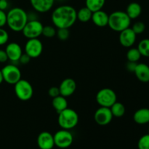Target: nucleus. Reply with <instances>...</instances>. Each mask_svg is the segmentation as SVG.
Wrapping results in <instances>:
<instances>
[{
	"label": "nucleus",
	"mask_w": 149,
	"mask_h": 149,
	"mask_svg": "<svg viewBox=\"0 0 149 149\" xmlns=\"http://www.w3.org/2000/svg\"><path fill=\"white\" fill-rule=\"evenodd\" d=\"M51 18L55 27L69 29L77 20V10L70 5L59 6L53 10Z\"/></svg>",
	"instance_id": "1"
},
{
	"label": "nucleus",
	"mask_w": 149,
	"mask_h": 149,
	"mask_svg": "<svg viewBox=\"0 0 149 149\" xmlns=\"http://www.w3.org/2000/svg\"><path fill=\"white\" fill-rule=\"evenodd\" d=\"M28 21V13L20 7L12 8L7 13V25L13 31H22Z\"/></svg>",
	"instance_id": "2"
},
{
	"label": "nucleus",
	"mask_w": 149,
	"mask_h": 149,
	"mask_svg": "<svg viewBox=\"0 0 149 149\" xmlns=\"http://www.w3.org/2000/svg\"><path fill=\"white\" fill-rule=\"evenodd\" d=\"M131 19L124 11H115L109 15L108 26L111 30L116 32H121L125 29L130 28Z\"/></svg>",
	"instance_id": "3"
},
{
	"label": "nucleus",
	"mask_w": 149,
	"mask_h": 149,
	"mask_svg": "<svg viewBox=\"0 0 149 149\" xmlns=\"http://www.w3.org/2000/svg\"><path fill=\"white\" fill-rule=\"evenodd\" d=\"M58 122L61 129L70 130L78 125L79 115L74 109L68 107L58 113Z\"/></svg>",
	"instance_id": "4"
},
{
	"label": "nucleus",
	"mask_w": 149,
	"mask_h": 149,
	"mask_svg": "<svg viewBox=\"0 0 149 149\" xmlns=\"http://www.w3.org/2000/svg\"><path fill=\"white\" fill-rule=\"evenodd\" d=\"M14 85L15 93L17 98L20 100L27 101L33 97V88L31 83L27 80L21 79Z\"/></svg>",
	"instance_id": "5"
},
{
	"label": "nucleus",
	"mask_w": 149,
	"mask_h": 149,
	"mask_svg": "<svg viewBox=\"0 0 149 149\" xmlns=\"http://www.w3.org/2000/svg\"><path fill=\"white\" fill-rule=\"evenodd\" d=\"M96 101L100 106L110 108L117 101V97L116 93L112 89L103 88L97 92Z\"/></svg>",
	"instance_id": "6"
},
{
	"label": "nucleus",
	"mask_w": 149,
	"mask_h": 149,
	"mask_svg": "<svg viewBox=\"0 0 149 149\" xmlns=\"http://www.w3.org/2000/svg\"><path fill=\"white\" fill-rule=\"evenodd\" d=\"M43 27V24L39 20H29L22 30V33L28 39H36L42 35Z\"/></svg>",
	"instance_id": "7"
},
{
	"label": "nucleus",
	"mask_w": 149,
	"mask_h": 149,
	"mask_svg": "<svg viewBox=\"0 0 149 149\" xmlns=\"http://www.w3.org/2000/svg\"><path fill=\"white\" fill-rule=\"evenodd\" d=\"M2 72L4 81L10 84H15L21 79V72L18 67L15 64L6 65L1 70Z\"/></svg>",
	"instance_id": "8"
},
{
	"label": "nucleus",
	"mask_w": 149,
	"mask_h": 149,
	"mask_svg": "<svg viewBox=\"0 0 149 149\" xmlns=\"http://www.w3.org/2000/svg\"><path fill=\"white\" fill-rule=\"evenodd\" d=\"M54 136L55 146L59 148H67L71 146L74 141V137L68 130H61L55 132Z\"/></svg>",
	"instance_id": "9"
},
{
	"label": "nucleus",
	"mask_w": 149,
	"mask_h": 149,
	"mask_svg": "<svg viewBox=\"0 0 149 149\" xmlns=\"http://www.w3.org/2000/svg\"><path fill=\"white\" fill-rule=\"evenodd\" d=\"M25 53L27 54L31 58H39L43 51L42 42L38 38L28 39L25 45Z\"/></svg>",
	"instance_id": "10"
},
{
	"label": "nucleus",
	"mask_w": 149,
	"mask_h": 149,
	"mask_svg": "<svg viewBox=\"0 0 149 149\" xmlns=\"http://www.w3.org/2000/svg\"><path fill=\"white\" fill-rule=\"evenodd\" d=\"M113 114L111 111L110 108L100 106L94 114L95 122L100 126H106L109 125L113 119Z\"/></svg>",
	"instance_id": "11"
},
{
	"label": "nucleus",
	"mask_w": 149,
	"mask_h": 149,
	"mask_svg": "<svg viewBox=\"0 0 149 149\" xmlns=\"http://www.w3.org/2000/svg\"><path fill=\"white\" fill-rule=\"evenodd\" d=\"M119 33H119V40L121 45H122L124 47H132V45H134L135 41H136V33L132 31L131 28L125 29Z\"/></svg>",
	"instance_id": "12"
},
{
	"label": "nucleus",
	"mask_w": 149,
	"mask_h": 149,
	"mask_svg": "<svg viewBox=\"0 0 149 149\" xmlns=\"http://www.w3.org/2000/svg\"><path fill=\"white\" fill-rule=\"evenodd\" d=\"M60 95L67 97L72 95L77 89V83L74 79L66 78L62 81L59 87Z\"/></svg>",
	"instance_id": "13"
},
{
	"label": "nucleus",
	"mask_w": 149,
	"mask_h": 149,
	"mask_svg": "<svg viewBox=\"0 0 149 149\" xmlns=\"http://www.w3.org/2000/svg\"><path fill=\"white\" fill-rule=\"evenodd\" d=\"M37 145L40 149H52L55 146L53 135L49 132H42L37 137Z\"/></svg>",
	"instance_id": "14"
},
{
	"label": "nucleus",
	"mask_w": 149,
	"mask_h": 149,
	"mask_svg": "<svg viewBox=\"0 0 149 149\" xmlns=\"http://www.w3.org/2000/svg\"><path fill=\"white\" fill-rule=\"evenodd\" d=\"M5 52L7 53L8 60L12 62H17L23 55V50L19 44L16 42H11L7 45L5 48Z\"/></svg>",
	"instance_id": "15"
},
{
	"label": "nucleus",
	"mask_w": 149,
	"mask_h": 149,
	"mask_svg": "<svg viewBox=\"0 0 149 149\" xmlns=\"http://www.w3.org/2000/svg\"><path fill=\"white\" fill-rule=\"evenodd\" d=\"M55 0H30L32 7L36 12L45 13L52 8Z\"/></svg>",
	"instance_id": "16"
},
{
	"label": "nucleus",
	"mask_w": 149,
	"mask_h": 149,
	"mask_svg": "<svg viewBox=\"0 0 149 149\" xmlns=\"http://www.w3.org/2000/svg\"><path fill=\"white\" fill-rule=\"evenodd\" d=\"M135 77L141 82H149V66L146 63H138L135 68Z\"/></svg>",
	"instance_id": "17"
},
{
	"label": "nucleus",
	"mask_w": 149,
	"mask_h": 149,
	"mask_svg": "<svg viewBox=\"0 0 149 149\" xmlns=\"http://www.w3.org/2000/svg\"><path fill=\"white\" fill-rule=\"evenodd\" d=\"M109 15H108L103 10H100L93 13L91 20H93V23L98 27H105L108 26L109 23Z\"/></svg>",
	"instance_id": "18"
},
{
	"label": "nucleus",
	"mask_w": 149,
	"mask_h": 149,
	"mask_svg": "<svg viewBox=\"0 0 149 149\" xmlns=\"http://www.w3.org/2000/svg\"><path fill=\"white\" fill-rule=\"evenodd\" d=\"M133 119L138 125H146L149 123V109L142 108L135 112Z\"/></svg>",
	"instance_id": "19"
},
{
	"label": "nucleus",
	"mask_w": 149,
	"mask_h": 149,
	"mask_svg": "<svg viewBox=\"0 0 149 149\" xmlns=\"http://www.w3.org/2000/svg\"><path fill=\"white\" fill-rule=\"evenodd\" d=\"M125 13L127 14L131 20H134L139 17L142 13V7L138 2H131L127 5Z\"/></svg>",
	"instance_id": "20"
},
{
	"label": "nucleus",
	"mask_w": 149,
	"mask_h": 149,
	"mask_svg": "<svg viewBox=\"0 0 149 149\" xmlns=\"http://www.w3.org/2000/svg\"><path fill=\"white\" fill-rule=\"evenodd\" d=\"M52 105L54 109L59 113L60 112L63 111L68 108V101L66 100V97L60 95L52 98Z\"/></svg>",
	"instance_id": "21"
},
{
	"label": "nucleus",
	"mask_w": 149,
	"mask_h": 149,
	"mask_svg": "<svg viewBox=\"0 0 149 149\" xmlns=\"http://www.w3.org/2000/svg\"><path fill=\"white\" fill-rule=\"evenodd\" d=\"M92 15H93V12L89 10L87 7H81L78 11H77V20L81 23H87L90 21L92 18Z\"/></svg>",
	"instance_id": "22"
},
{
	"label": "nucleus",
	"mask_w": 149,
	"mask_h": 149,
	"mask_svg": "<svg viewBox=\"0 0 149 149\" xmlns=\"http://www.w3.org/2000/svg\"><path fill=\"white\" fill-rule=\"evenodd\" d=\"M106 0H86L85 4L87 8L93 13L98 11L104 7Z\"/></svg>",
	"instance_id": "23"
},
{
	"label": "nucleus",
	"mask_w": 149,
	"mask_h": 149,
	"mask_svg": "<svg viewBox=\"0 0 149 149\" xmlns=\"http://www.w3.org/2000/svg\"><path fill=\"white\" fill-rule=\"evenodd\" d=\"M110 109L112 114H113V116L117 118L122 117L125 115V112H126L125 106L122 103L117 101L111 106Z\"/></svg>",
	"instance_id": "24"
},
{
	"label": "nucleus",
	"mask_w": 149,
	"mask_h": 149,
	"mask_svg": "<svg viewBox=\"0 0 149 149\" xmlns=\"http://www.w3.org/2000/svg\"><path fill=\"white\" fill-rule=\"evenodd\" d=\"M141 54L138 48H130L127 52V59L130 62H138L141 58Z\"/></svg>",
	"instance_id": "25"
},
{
	"label": "nucleus",
	"mask_w": 149,
	"mask_h": 149,
	"mask_svg": "<svg viewBox=\"0 0 149 149\" xmlns=\"http://www.w3.org/2000/svg\"><path fill=\"white\" fill-rule=\"evenodd\" d=\"M141 52V55L146 58H149V39H143L139 42L137 47Z\"/></svg>",
	"instance_id": "26"
},
{
	"label": "nucleus",
	"mask_w": 149,
	"mask_h": 149,
	"mask_svg": "<svg viewBox=\"0 0 149 149\" xmlns=\"http://www.w3.org/2000/svg\"><path fill=\"white\" fill-rule=\"evenodd\" d=\"M57 31L54 26H45L43 27L42 35L47 38H52L56 35Z\"/></svg>",
	"instance_id": "27"
},
{
	"label": "nucleus",
	"mask_w": 149,
	"mask_h": 149,
	"mask_svg": "<svg viewBox=\"0 0 149 149\" xmlns=\"http://www.w3.org/2000/svg\"><path fill=\"white\" fill-rule=\"evenodd\" d=\"M131 29H132V31L136 33V35H139L145 31L146 25L145 23L142 21L135 22V23L132 25V27L131 28Z\"/></svg>",
	"instance_id": "28"
},
{
	"label": "nucleus",
	"mask_w": 149,
	"mask_h": 149,
	"mask_svg": "<svg viewBox=\"0 0 149 149\" xmlns=\"http://www.w3.org/2000/svg\"><path fill=\"white\" fill-rule=\"evenodd\" d=\"M138 149H149V134L141 137L138 143Z\"/></svg>",
	"instance_id": "29"
},
{
	"label": "nucleus",
	"mask_w": 149,
	"mask_h": 149,
	"mask_svg": "<svg viewBox=\"0 0 149 149\" xmlns=\"http://www.w3.org/2000/svg\"><path fill=\"white\" fill-rule=\"evenodd\" d=\"M56 34L60 40L66 41L70 36L69 29H58Z\"/></svg>",
	"instance_id": "30"
},
{
	"label": "nucleus",
	"mask_w": 149,
	"mask_h": 149,
	"mask_svg": "<svg viewBox=\"0 0 149 149\" xmlns=\"http://www.w3.org/2000/svg\"><path fill=\"white\" fill-rule=\"evenodd\" d=\"M9 40V33L5 29L0 28V46L7 43Z\"/></svg>",
	"instance_id": "31"
},
{
	"label": "nucleus",
	"mask_w": 149,
	"mask_h": 149,
	"mask_svg": "<svg viewBox=\"0 0 149 149\" xmlns=\"http://www.w3.org/2000/svg\"><path fill=\"white\" fill-rule=\"evenodd\" d=\"M48 95L51 97H55L57 96L60 95V90L59 87H52L48 90Z\"/></svg>",
	"instance_id": "32"
},
{
	"label": "nucleus",
	"mask_w": 149,
	"mask_h": 149,
	"mask_svg": "<svg viewBox=\"0 0 149 149\" xmlns=\"http://www.w3.org/2000/svg\"><path fill=\"white\" fill-rule=\"evenodd\" d=\"M7 24V13L0 10V28L4 27Z\"/></svg>",
	"instance_id": "33"
},
{
	"label": "nucleus",
	"mask_w": 149,
	"mask_h": 149,
	"mask_svg": "<svg viewBox=\"0 0 149 149\" xmlns=\"http://www.w3.org/2000/svg\"><path fill=\"white\" fill-rule=\"evenodd\" d=\"M31 59V58L27 54L23 53V55H21V57H20V59H19V61H20L22 64H23V65H26V64H28L30 62Z\"/></svg>",
	"instance_id": "34"
},
{
	"label": "nucleus",
	"mask_w": 149,
	"mask_h": 149,
	"mask_svg": "<svg viewBox=\"0 0 149 149\" xmlns=\"http://www.w3.org/2000/svg\"><path fill=\"white\" fill-rule=\"evenodd\" d=\"M137 63L135 62H130V61H128L127 63L126 64V68L128 71L130 72H134L135 70V68L137 66Z\"/></svg>",
	"instance_id": "35"
},
{
	"label": "nucleus",
	"mask_w": 149,
	"mask_h": 149,
	"mask_svg": "<svg viewBox=\"0 0 149 149\" xmlns=\"http://www.w3.org/2000/svg\"><path fill=\"white\" fill-rule=\"evenodd\" d=\"M8 61V57L4 49H0V63H5Z\"/></svg>",
	"instance_id": "36"
},
{
	"label": "nucleus",
	"mask_w": 149,
	"mask_h": 149,
	"mask_svg": "<svg viewBox=\"0 0 149 149\" xmlns=\"http://www.w3.org/2000/svg\"><path fill=\"white\" fill-rule=\"evenodd\" d=\"M8 7V1L7 0H0V10L5 11Z\"/></svg>",
	"instance_id": "37"
},
{
	"label": "nucleus",
	"mask_w": 149,
	"mask_h": 149,
	"mask_svg": "<svg viewBox=\"0 0 149 149\" xmlns=\"http://www.w3.org/2000/svg\"><path fill=\"white\" fill-rule=\"evenodd\" d=\"M3 81H4V77H3L2 72H1V71L0 70V84H1Z\"/></svg>",
	"instance_id": "38"
},
{
	"label": "nucleus",
	"mask_w": 149,
	"mask_h": 149,
	"mask_svg": "<svg viewBox=\"0 0 149 149\" xmlns=\"http://www.w3.org/2000/svg\"><path fill=\"white\" fill-rule=\"evenodd\" d=\"M148 134H149V129H148Z\"/></svg>",
	"instance_id": "39"
},
{
	"label": "nucleus",
	"mask_w": 149,
	"mask_h": 149,
	"mask_svg": "<svg viewBox=\"0 0 149 149\" xmlns=\"http://www.w3.org/2000/svg\"><path fill=\"white\" fill-rule=\"evenodd\" d=\"M7 1H8V0H7Z\"/></svg>",
	"instance_id": "40"
}]
</instances>
